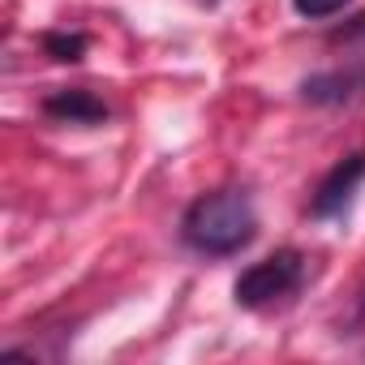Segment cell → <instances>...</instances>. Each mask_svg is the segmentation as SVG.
Returning a JSON list of instances; mask_svg holds the SVG:
<instances>
[{
	"mask_svg": "<svg viewBox=\"0 0 365 365\" xmlns=\"http://www.w3.org/2000/svg\"><path fill=\"white\" fill-rule=\"evenodd\" d=\"M180 237L198 254L228 258V254H241L258 237V211L245 190H215L185 211Z\"/></svg>",
	"mask_w": 365,
	"mask_h": 365,
	"instance_id": "1",
	"label": "cell"
},
{
	"mask_svg": "<svg viewBox=\"0 0 365 365\" xmlns=\"http://www.w3.org/2000/svg\"><path fill=\"white\" fill-rule=\"evenodd\" d=\"M43 52L61 65H78L86 56V35L82 31H48L43 35Z\"/></svg>",
	"mask_w": 365,
	"mask_h": 365,
	"instance_id": "6",
	"label": "cell"
},
{
	"mask_svg": "<svg viewBox=\"0 0 365 365\" xmlns=\"http://www.w3.org/2000/svg\"><path fill=\"white\" fill-rule=\"evenodd\" d=\"M361 331H365V284L348 297V318H344L339 335H361Z\"/></svg>",
	"mask_w": 365,
	"mask_h": 365,
	"instance_id": "8",
	"label": "cell"
},
{
	"mask_svg": "<svg viewBox=\"0 0 365 365\" xmlns=\"http://www.w3.org/2000/svg\"><path fill=\"white\" fill-rule=\"evenodd\" d=\"M361 180H365V150H352L348 159H339L322 180H318V190L309 198V215L314 220H331V215H344L352 194L361 190Z\"/></svg>",
	"mask_w": 365,
	"mask_h": 365,
	"instance_id": "3",
	"label": "cell"
},
{
	"mask_svg": "<svg viewBox=\"0 0 365 365\" xmlns=\"http://www.w3.org/2000/svg\"><path fill=\"white\" fill-rule=\"evenodd\" d=\"M301 271H305L301 254H297V250H279V254L254 262L250 271H241V279L232 284V297H237V305H245V309H262V305L288 297V292L301 284Z\"/></svg>",
	"mask_w": 365,
	"mask_h": 365,
	"instance_id": "2",
	"label": "cell"
},
{
	"mask_svg": "<svg viewBox=\"0 0 365 365\" xmlns=\"http://www.w3.org/2000/svg\"><path fill=\"white\" fill-rule=\"evenodd\" d=\"M43 112L52 120H65V125H99L108 120V103L95 99L91 91H56L43 99Z\"/></svg>",
	"mask_w": 365,
	"mask_h": 365,
	"instance_id": "5",
	"label": "cell"
},
{
	"mask_svg": "<svg viewBox=\"0 0 365 365\" xmlns=\"http://www.w3.org/2000/svg\"><path fill=\"white\" fill-rule=\"evenodd\" d=\"M361 91H365V69H331V73H314L301 82V99L318 108H339L356 99Z\"/></svg>",
	"mask_w": 365,
	"mask_h": 365,
	"instance_id": "4",
	"label": "cell"
},
{
	"mask_svg": "<svg viewBox=\"0 0 365 365\" xmlns=\"http://www.w3.org/2000/svg\"><path fill=\"white\" fill-rule=\"evenodd\" d=\"M292 9L301 18H335L339 9H348V0H292Z\"/></svg>",
	"mask_w": 365,
	"mask_h": 365,
	"instance_id": "7",
	"label": "cell"
}]
</instances>
